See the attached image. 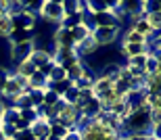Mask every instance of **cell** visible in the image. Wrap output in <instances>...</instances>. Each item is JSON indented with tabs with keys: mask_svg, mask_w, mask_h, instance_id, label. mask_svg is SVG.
<instances>
[{
	"mask_svg": "<svg viewBox=\"0 0 161 140\" xmlns=\"http://www.w3.org/2000/svg\"><path fill=\"white\" fill-rule=\"evenodd\" d=\"M78 132L82 140H121L119 119L111 111H103L98 117L84 121Z\"/></svg>",
	"mask_w": 161,
	"mask_h": 140,
	"instance_id": "6da1fadb",
	"label": "cell"
},
{
	"mask_svg": "<svg viewBox=\"0 0 161 140\" xmlns=\"http://www.w3.org/2000/svg\"><path fill=\"white\" fill-rule=\"evenodd\" d=\"M40 17L46 21V23H54V25H61L63 19H65V13H63V4L57 2V0H44L38 8Z\"/></svg>",
	"mask_w": 161,
	"mask_h": 140,
	"instance_id": "7a4b0ae2",
	"label": "cell"
},
{
	"mask_svg": "<svg viewBox=\"0 0 161 140\" xmlns=\"http://www.w3.org/2000/svg\"><path fill=\"white\" fill-rule=\"evenodd\" d=\"M36 48V42H34V38L30 40H19V42H13L11 44V59L15 63H21V61H27L31 57Z\"/></svg>",
	"mask_w": 161,
	"mask_h": 140,
	"instance_id": "3957f363",
	"label": "cell"
},
{
	"mask_svg": "<svg viewBox=\"0 0 161 140\" xmlns=\"http://www.w3.org/2000/svg\"><path fill=\"white\" fill-rule=\"evenodd\" d=\"M117 36H119V27H92V31H90V38L96 42L98 48L113 44Z\"/></svg>",
	"mask_w": 161,
	"mask_h": 140,
	"instance_id": "277c9868",
	"label": "cell"
},
{
	"mask_svg": "<svg viewBox=\"0 0 161 140\" xmlns=\"http://www.w3.org/2000/svg\"><path fill=\"white\" fill-rule=\"evenodd\" d=\"M23 92H27V82L21 78H17L15 73H13L11 78H8V82H6L4 90H2V96H0V100L2 98H8V100H15V98L19 96V94H23Z\"/></svg>",
	"mask_w": 161,
	"mask_h": 140,
	"instance_id": "5b68a950",
	"label": "cell"
},
{
	"mask_svg": "<svg viewBox=\"0 0 161 140\" xmlns=\"http://www.w3.org/2000/svg\"><path fill=\"white\" fill-rule=\"evenodd\" d=\"M53 42H54V50H73V48H75L71 30L61 27V25L57 27V31L53 34Z\"/></svg>",
	"mask_w": 161,
	"mask_h": 140,
	"instance_id": "8992f818",
	"label": "cell"
},
{
	"mask_svg": "<svg viewBox=\"0 0 161 140\" xmlns=\"http://www.w3.org/2000/svg\"><path fill=\"white\" fill-rule=\"evenodd\" d=\"M11 17H13V27H15V31L17 30L31 31L36 27V15L30 13V11H21V13H17V15H11Z\"/></svg>",
	"mask_w": 161,
	"mask_h": 140,
	"instance_id": "52a82bcc",
	"label": "cell"
},
{
	"mask_svg": "<svg viewBox=\"0 0 161 140\" xmlns=\"http://www.w3.org/2000/svg\"><path fill=\"white\" fill-rule=\"evenodd\" d=\"M30 61L36 65L38 69L40 67H44V65H48V63H53L54 59H53V50H48V48H34V52H31V57H30Z\"/></svg>",
	"mask_w": 161,
	"mask_h": 140,
	"instance_id": "ba28073f",
	"label": "cell"
},
{
	"mask_svg": "<svg viewBox=\"0 0 161 140\" xmlns=\"http://www.w3.org/2000/svg\"><path fill=\"white\" fill-rule=\"evenodd\" d=\"M30 132L34 134V138H36V140H40V138H48V136H50V121H46V119L38 117L36 121L30 126Z\"/></svg>",
	"mask_w": 161,
	"mask_h": 140,
	"instance_id": "9c48e42d",
	"label": "cell"
},
{
	"mask_svg": "<svg viewBox=\"0 0 161 140\" xmlns=\"http://www.w3.org/2000/svg\"><path fill=\"white\" fill-rule=\"evenodd\" d=\"M121 52H124L125 59H132V57H138V55H149V42L147 44H124L121 42Z\"/></svg>",
	"mask_w": 161,
	"mask_h": 140,
	"instance_id": "30bf717a",
	"label": "cell"
},
{
	"mask_svg": "<svg viewBox=\"0 0 161 140\" xmlns=\"http://www.w3.org/2000/svg\"><path fill=\"white\" fill-rule=\"evenodd\" d=\"M36 71H38V67H36V65H34V63L30 61V59H27V61H21V63H17V69H15V75L27 82V79H30V78H31V75H34Z\"/></svg>",
	"mask_w": 161,
	"mask_h": 140,
	"instance_id": "8fae6325",
	"label": "cell"
},
{
	"mask_svg": "<svg viewBox=\"0 0 161 140\" xmlns=\"http://www.w3.org/2000/svg\"><path fill=\"white\" fill-rule=\"evenodd\" d=\"M130 30H134L136 34H140V36L144 38V40H149L155 31H153V27H151L147 21H144V17H138V19H132V27Z\"/></svg>",
	"mask_w": 161,
	"mask_h": 140,
	"instance_id": "7c38bea8",
	"label": "cell"
},
{
	"mask_svg": "<svg viewBox=\"0 0 161 140\" xmlns=\"http://www.w3.org/2000/svg\"><path fill=\"white\" fill-rule=\"evenodd\" d=\"M142 73H144V75H153V73H161L159 55H153V52H149V55H147V61H144Z\"/></svg>",
	"mask_w": 161,
	"mask_h": 140,
	"instance_id": "4fadbf2b",
	"label": "cell"
},
{
	"mask_svg": "<svg viewBox=\"0 0 161 140\" xmlns=\"http://www.w3.org/2000/svg\"><path fill=\"white\" fill-rule=\"evenodd\" d=\"M96 50H98V46H96V42L92 40V38H86L82 44H78L75 48H73V52L82 59V57H86V55H94Z\"/></svg>",
	"mask_w": 161,
	"mask_h": 140,
	"instance_id": "5bb4252c",
	"label": "cell"
},
{
	"mask_svg": "<svg viewBox=\"0 0 161 140\" xmlns=\"http://www.w3.org/2000/svg\"><path fill=\"white\" fill-rule=\"evenodd\" d=\"M46 88H48V79H46V75L40 73V71H36L27 79V90H46Z\"/></svg>",
	"mask_w": 161,
	"mask_h": 140,
	"instance_id": "9a60e30c",
	"label": "cell"
},
{
	"mask_svg": "<svg viewBox=\"0 0 161 140\" xmlns=\"http://www.w3.org/2000/svg\"><path fill=\"white\" fill-rule=\"evenodd\" d=\"M15 27H13V17L8 13H0V38H11Z\"/></svg>",
	"mask_w": 161,
	"mask_h": 140,
	"instance_id": "2e32d148",
	"label": "cell"
},
{
	"mask_svg": "<svg viewBox=\"0 0 161 140\" xmlns=\"http://www.w3.org/2000/svg\"><path fill=\"white\" fill-rule=\"evenodd\" d=\"M90 31H92V27H90L88 23H82V25H78V27H73V30H71V36H73L75 46H78V44H82L86 38H90Z\"/></svg>",
	"mask_w": 161,
	"mask_h": 140,
	"instance_id": "e0dca14e",
	"label": "cell"
},
{
	"mask_svg": "<svg viewBox=\"0 0 161 140\" xmlns=\"http://www.w3.org/2000/svg\"><path fill=\"white\" fill-rule=\"evenodd\" d=\"M82 23H88V21H86V15H84V13H75V15H69V17L63 19L61 27L73 30V27H78V25H82Z\"/></svg>",
	"mask_w": 161,
	"mask_h": 140,
	"instance_id": "ac0fdd59",
	"label": "cell"
},
{
	"mask_svg": "<svg viewBox=\"0 0 161 140\" xmlns=\"http://www.w3.org/2000/svg\"><path fill=\"white\" fill-rule=\"evenodd\" d=\"M46 79H48V86H50V84H57V82H63V79H67V73H65V69L61 67V65H57V63H54L53 69L48 71Z\"/></svg>",
	"mask_w": 161,
	"mask_h": 140,
	"instance_id": "d6986e66",
	"label": "cell"
},
{
	"mask_svg": "<svg viewBox=\"0 0 161 140\" xmlns=\"http://www.w3.org/2000/svg\"><path fill=\"white\" fill-rule=\"evenodd\" d=\"M61 4H63V13H65V17L86 11V8H84V2H78V0H65V2H61Z\"/></svg>",
	"mask_w": 161,
	"mask_h": 140,
	"instance_id": "ffe728a7",
	"label": "cell"
},
{
	"mask_svg": "<svg viewBox=\"0 0 161 140\" xmlns=\"http://www.w3.org/2000/svg\"><path fill=\"white\" fill-rule=\"evenodd\" d=\"M142 17H144V21L153 27V31L157 34V31H159V27H161V13H144Z\"/></svg>",
	"mask_w": 161,
	"mask_h": 140,
	"instance_id": "44dd1931",
	"label": "cell"
},
{
	"mask_svg": "<svg viewBox=\"0 0 161 140\" xmlns=\"http://www.w3.org/2000/svg\"><path fill=\"white\" fill-rule=\"evenodd\" d=\"M19 121V111L15 107H6L4 115H2V123H8V126H15Z\"/></svg>",
	"mask_w": 161,
	"mask_h": 140,
	"instance_id": "7402d4cb",
	"label": "cell"
},
{
	"mask_svg": "<svg viewBox=\"0 0 161 140\" xmlns=\"http://www.w3.org/2000/svg\"><path fill=\"white\" fill-rule=\"evenodd\" d=\"M149 40H144L140 34H136L134 30H128L124 34V44H147Z\"/></svg>",
	"mask_w": 161,
	"mask_h": 140,
	"instance_id": "603a6c76",
	"label": "cell"
},
{
	"mask_svg": "<svg viewBox=\"0 0 161 140\" xmlns=\"http://www.w3.org/2000/svg\"><path fill=\"white\" fill-rule=\"evenodd\" d=\"M50 90H54L57 94H59L61 98L65 96V92L69 90V88H73V82H69V79H63V82H57V84H50L48 86Z\"/></svg>",
	"mask_w": 161,
	"mask_h": 140,
	"instance_id": "cb8c5ba5",
	"label": "cell"
},
{
	"mask_svg": "<svg viewBox=\"0 0 161 140\" xmlns=\"http://www.w3.org/2000/svg\"><path fill=\"white\" fill-rule=\"evenodd\" d=\"M59 100H61V96L54 90H50V88H46V90H44V103H42L44 107H54Z\"/></svg>",
	"mask_w": 161,
	"mask_h": 140,
	"instance_id": "d4e9b609",
	"label": "cell"
},
{
	"mask_svg": "<svg viewBox=\"0 0 161 140\" xmlns=\"http://www.w3.org/2000/svg\"><path fill=\"white\" fill-rule=\"evenodd\" d=\"M144 61H147V55L132 57V59H128V67H134V69H138V71H142V67H144Z\"/></svg>",
	"mask_w": 161,
	"mask_h": 140,
	"instance_id": "484cf974",
	"label": "cell"
},
{
	"mask_svg": "<svg viewBox=\"0 0 161 140\" xmlns=\"http://www.w3.org/2000/svg\"><path fill=\"white\" fill-rule=\"evenodd\" d=\"M19 117L23 119V121H27L31 126V123L38 119V111L36 109H25V111H19Z\"/></svg>",
	"mask_w": 161,
	"mask_h": 140,
	"instance_id": "4316f807",
	"label": "cell"
},
{
	"mask_svg": "<svg viewBox=\"0 0 161 140\" xmlns=\"http://www.w3.org/2000/svg\"><path fill=\"white\" fill-rule=\"evenodd\" d=\"M8 78H11L8 69L0 67V96H2V90H4V86H6V82H8Z\"/></svg>",
	"mask_w": 161,
	"mask_h": 140,
	"instance_id": "83f0119b",
	"label": "cell"
},
{
	"mask_svg": "<svg viewBox=\"0 0 161 140\" xmlns=\"http://www.w3.org/2000/svg\"><path fill=\"white\" fill-rule=\"evenodd\" d=\"M61 140H82V136H80L78 128H75V130H69V132H67V134L63 136Z\"/></svg>",
	"mask_w": 161,
	"mask_h": 140,
	"instance_id": "f1b7e54d",
	"label": "cell"
},
{
	"mask_svg": "<svg viewBox=\"0 0 161 140\" xmlns=\"http://www.w3.org/2000/svg\"><path fill=\"white\" fill-rule=\"evenodd\" d=\"M15 140H36V138H34V134H31L30 130H23V132H17Z\"/></svg>",
	"mask_w": 161,
	"mask_h": 140,
	"instance_id": "f546056e",
	"label": "cell"
},
{
	"mask_svg": "<svg viewBox=\"0 0 161 140\" xmlns=\"http://www.w3.org/2000/svg\"><path fill=\"white\" fill-rule=\"evenodd\" d=\"M0 13H11V0H0Z\"/></svg>",
	"mask_w": 161,
	"mask_h": 140,
	"instance_id": "4dcf8cb0",
	"label": "cell"
},
{
	"mask_svg": "<svg viewBox=\"0 0 161 140\" xmlns=\"http://www.w3.org/2000/svg\"><path fill=\"white\" fill-rule=\"evenodd\" d=\"M40 140H48V138H40Z\"/></svg>",
	"mask_w": 161,
	"mask_h": 140,
	"instance_id": "1f68e13d",
	"label": "cell"
},
{
	"mask_svg": "<svg viewBox=\"0 0 161 140\" xmlns=\"http://www.w3.org/2000/svg\"><path fill=\"white\" fill-rule=\"evenodd\" d=\"M0 126H2V123H0Z\"/></svg>",
	"mask_w": 161,
	"mask_h": 140,
	"instance_id": "d6a6232c",
	"label": "cell"
},
{
	"mask_svg": "<svg viewBox=\"0 0 161 140\" xmlns=\"http://www.w3.org/2000/svg\"><path fill=\"white\" fill-rule=\"evenodd\" d=\"M13 140H15V138H13Z\"/></svg>",
	"mask_w": 161,
	"mask_h": 140,
	"instance_id": "836d02e7",
	"label": "cell"
}]
</instances>
